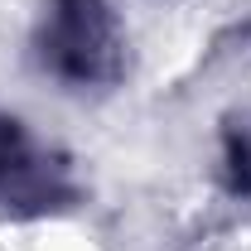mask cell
<instances>
[{
  "instance_id": "obj_1",
  "label": "cell",
  "mask_w": 251,
  "mask_h": 251,
  "mask_svg": "<svg viewBox=\"0 0 251 251\" xmlns=\"http://www.w3.org/2000/svg\"><path fill=\"white\" fill-rule=\"evenodd\" d=\"M29 58L68 97H111L130 77V29L116 0H44Z\"/></svg>"
},
{
  "instance_id": "obj_3",
  "label": "cell",
  "mask_w": 251,
  "mask_h": 251,
  "mask_svg": "<svg viewBox=\"0 0 251 251\" xmlns=\"http://www.w3.org/2000/svg\"><path fill=\"white\" fill-rule=\"evenodd\" d=\"M213 188L227 208L251 218V101H237L213 130Z\"/></svg>"
},
{
  "instance_id": "obj_2",
  "label": "cell",
  "mask_w": 251,
  "mask_h": 251,
  "mask_svg": "<svg viewBox=\"0 0 251 251\" xmlns=\"http://www.w3.org/2000/svg\"><path fill=\"white\" fill-rule=\"evenodd\" d=\"M92 188L82 164L44 135L29 116L0 106V222L5 227H44L68 222L87 208Z\"/></svg>"
}]
</instances>
